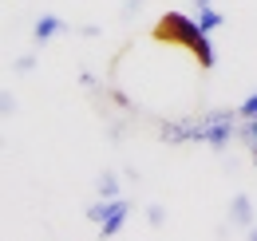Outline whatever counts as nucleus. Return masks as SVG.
I'll return each instance as SVG.
<instances>
[{"instance_id":"f257e3e1","label":"nucleus","mask_w":257,"mask_h":241,"mask_svg":"<svg viewBox=\"0 0 257 241\" xmlns=\"http://www.w3.org/2000/svg\"><path fill=\"white\" fill-rule=\"evenodd\" d=\"M151 36H155L159 44H174V48H186L194 60H198V67H202V71H210V67L218 63L214 48H210V36L198 28V16H186V12H162Z\"/></svg>"},{"instance_id":"423d86ee","label":"nucleus","mask_w":257,"mask_h":241,"mask_svg":"<svg viewBox=\"0 0 257 241\" xmlns=\"http://www.w3.org/2000/svg\"><path fill=\"white\" fill-rule=\"evenodd\" d=\"M194 16H198V28L206 32V36H214V32H218V28L225 24V16L218 12V8H214V4H206V8H198Z\"/></svg>"},{"instance_id":"9d476101","label":"nucleus","mask_w":257,"mask_h":241,"mask_svg":"<svg viewBox=\"0 0 257 241\" xmlns=\"http://www.w3.org/2000/svg\"><path fill=\"white\" fill-rule=\"evenodd\" d=\"M16 111V95L12 91H0V115H12Z\"/></svg>"},{"instance_id":"2eb2a0df","label":"nucleus","mask_w":257,"mask_h":241,"mask_svg":"<svg viewBox=\"0 0 257 241\" xmlns=\"http://www.w3.org/2000/svg\"><path fill=\"white\" fill-rule=\"evenodd\" d=\"M245 233H249V241H257V225H249V229H245Z\"/></svg>"},{"instance_id":"1a4fd4ad","label":"nucleus","mask_w":257,"mask_h":241,"mask_svg":"<svg viewBox=\"0 0 257 241\" xmlns=\"http://www.w3.org/2000/svg\"><path fill=\"white\" fill-rule=\"evenodd\" d=\"M237 119H257V91L241 103V107H237Z\"/></svg>"},{"instance_id":"7ed1b4c3","label":"nucleus","mask_w":257,"mask_h":241,"mask_svg":"<svg viewBox=\"0 0 257 241\" xmlns=\"http://www.w3.org/2000/svg\"><path fill=\"white\" fill-rule=\"evenodd\" d=\"M229 225H237V229L253 225V198L249 194H233V202H229Z\"/></svg>"},{"instance_id":"f8f14e48","label":"nucleus","mask_w":257,"mask_h":241,"mask_svg":"<svg viewBox=\"0 0 257 241\" xmlns=\"http://www.w3.org/2000/svg\"><path fill=\"white\" fill-rule=\"evenodd\" d=\"M32 67H36V56H20V60H16V71H20V75L32 71Z\"/></svg>"},{"instance_id":"4468645a","label":"nucleus","mask_w":257,"mask_h":241,"mask_svg":"<svg viewBox=\"0 0 257 241\" xmlns=\"http://www.w3.org/2000/svg\"><path fill=\"white\" fill-rule=\"evenodd\" d=\"M206 4H214V0H194V12H198V8H206Z\"/></svg>"},{"instance_id":"39448f33","label":"nucleus","mask_w":257,"mask_h":241,"mask_svg":"<svg viewBox=\"0 0 257 241\" xmlns=\"http://www.w3.org/2000/svg\"><path fill=\"white\" fill-rule=\"evenodd\" d=\"M127 213H131V202L123 198V202H119V210L111 213V217H103V221H99V233H103V237H115V233L127 225Z\"/></svg>"},{"instance_id":"20e7f679","label":"nucleus","mask_w":257,"mask_h":241,"mask_svg":"<svg viewBox=\"0 0 257 241\" xmlns=\"http://www.w3.org/2000/svg\"><path fill=\"white\" fill-rule=\"evenodd\" d=\"M60 32H67V24L60 20V16H52V12H48V16H40V20H36L32 36H36V44H48V40H56Z\"/></svg>"},{"instance_id":"9b49d317","label":"nucleus","mask_w":257,"mask_h":241,"mask_svg":"<svg viewBox=\"0 0 257 241\" xmlns=\"http://www.w3.org/2000/svg\"><path fill=\"white\" fill-rule=\"evenodd\" d=\"M147 221H151V225L159 229L162 221H166V210H162V206H151V210H147Z\"/></svg>"},{"instance_id":"ddd939ff","label":"nucleus","mask_w":257,"mask_h":241,"mask_svg":"<svg viewBox=\"0 0 257 241\" xmlns=\"http://www.w3.org/2000/svg\"><path fill=\"white\" fill-rule=\"evenodd\" d=\"M245 147H249V162L257 166V139H253V143H245Z\"/></svg>"},{"instance_id":"f03ea898","label":"nucleus","mask_w":257,"mask_h":241,"mask_svg":"<svg viewBox=\"0 0 257 241\" xmlns=\"http://www.w3.org/2000/svg\"><path fill=\"white\" fill-rule=\"evenodd\" d=\"M237 135V111L218 107V111H206L198 115V143H206L210 151H225Z\"/></svg>"},{"instance_id":"0eeeda50","label":"nucleus","mask_w":257,"mask_h":241,"mask_svg":"<svg viewBox=\"0 0 257 241\" xmlns=\"http://www.w3.org/2000/svg\"><path fill=\"white\" fill-rule=\"evenodd\" d=\"M99 198H119V178H115L111 170L99 174Z\"/></svg>"},{"instance_id":"6e6552de","label":"nucleus","mask_w":257,"mask_h":241,"mask_svg":"<svg viewBox=\"0 0 257 241\" xmlns=\"http://www.w3.org/2000/svg\"><path fill=\"white\" fill-rule=\"evenodd\" d=\"M237 139H241V143H253L257 139V119H237Z\"/></svg>"}]
</instances>
